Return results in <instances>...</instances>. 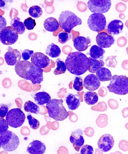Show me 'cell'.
Wrapping results in <instances>:
<instances>
[{
    "mask_svg": "<svg viewBox=\"0 0 128 154\" xmlns=\"http://www.w3.org/2000/svg\"><path fill=\"white\" fill-rule=\"evenodd\" d=\"M15 70L19 76L31 81L33 84H40L43 81V70L36 67L29 61H19L15 66Z\"/></svg>",
    "mask_w": 128,
    "mask_h": 154,
    "instance_id": "obj_1",
    "label": "cell"
},
{
    "mask_svg": "<svg viewBox=\"0 0 128 154\" xmlns=\"http://www.w3.org/2000/svg\"><path fill=\"white\" fill-rule=\"evenodd\" d=\"M65 64L69 72L76 75H83L90 66L89 58L84 54L79 51L69 54Z\"/></svg>",
    "mask_w": 128,
    "mask_h": 154,
    "instance_id": "obj_2",
    "label": "cell"
},
{
    "mask_svg": "<svg viewBox=\"0 0 128 154\" xmlns=\"http://www.w3.org/2000/svg\"><path fill=\"white\" fill-rule=\"evenodd\" d=\"M49 117L57 121H63L69 116L63 105L62 99H52L46 104Z\"/></svg>",
    "mask_w": 128,
    "mask_h": 154,
    "instance_id": "obj_3",
    "label": "cell"
},
{
    "mask_svg": "<svg viewBox=\"0 0 128 154\" xmlns=\"http://www.w3.org/2000/svg\"><path fill=\"white\" fill-rule=\"evenodd\" d=\"M60 27L66 32L70 33L71 30L76 26L82 24L81 19L71 11L62 12L59 18Z\"/></svg>",
    "mask_w": 128,
    "mask_h": 154,
    "instance_id": "obj_4",
    "label": "cell"
},
{
    "mask_svg": "<svg viewBox=\"0 0 128 154\" xmlns=\"http://www.w3.org/2000/svg\"><path fill=\"white\" fill-rule=\"evenodd\" d=\"M107 88L109 92L120 95L128 94V77L123 75H114Z\"/></svg>",
    "mask_w": 128,
    "mask_h": 154,
    "instance_id": "obj_5",
    "label": "cell"
},
{
    "mask_svg": "<svg viewBox=\"0 0 128 154\" xmlns=\"http://www.w3.org/2000/svg\"><path fill=\"white\" fill-rule=\"evenodd\" d=\"M20 140L18 136L10 131L0 133V145L7 152L14 151L18 147Z\"/></svg>",
    "mask_w": 128,
    "mask_h": 154,
    "instance_id": "obj_6",
    "label": "cell"
},
{
    "mask_svg": "<svg viewBox=\"0 0 128 154\" xmlns=\"http://www.w3.org/2000/svg\"><path fill=\"white\" fill-rule=\"evenodd\" d=\"M5 119L9 126L16 128L20 127L24 123L26 116L20 109H12L8 112L5 116Z\"/></svg>",
    "mask_w": 128,
    "mask_h": 154,
    "instance_id": "obj_7",
    "label": "cell"
},
{
    "mask_svg": "<svg viewBox=\"0 0 128 154\" xmlns=\"http://www.w3.org/2000/svg\"><path fill=\"white\" fill-rule=\"evenodd\" d=\"M106 19L104 15L93 13L89 16L87 20L89 28L95 32L103 31L106 26Z\"/></svg>",
    "mask_w": 128,
    "mask_h": 154,
    "instance_id": "obj_8",
    "label": "cell"
},
{
    "mask_svg": "<svg viewBox=\"0 0 128 154\" xmlns=\"http://www.w3.org/2000/svg\"><path fill=\"white\" fill-rule=\"evenodd\" d=\"M111 5L110 0H90L87 3L88 8L91 12L100 14L108 12Z\"/></svg>",
    "mask_w": 128,
    "mask_h": 154,
    "instance_id": "obj_9",
    "label": "cell"
},
{
    "mask_svg": "<svg viewBox=\"0 0 128 154\" xmlns=\"http://www.w3.org/2000/svg\"><path fill=\"white\" fill-rule=\"evenodd\" d=\"M18 39V33L12 26L5 27L0 33V40L5 45H13Z\"/></svg>",
    "mask_w": 128,
    "mask_h": 154,
    "instance_id": "obj_10",
    "label": "cell"
},
{
    "mask_svg": "<svg viewBox=\"0 0 128 154\" xmlns=\"http://www.w3.org/2000/svg\"><path fill=\"white\" fill-rule=\"evenodd\" d=\"M31 63L39 68H44L50 64V60L47 56L41 52H36L31 58Z\"/></svg>",
    "mask_w": 128,
    "mask_h": 154,
    "instance_id": "obj_11",
    "label": "cell"
},
{
    "mask_svg": "<svg viewBox=\"0 0 128 154\" xmlns=\"http://www.w3.org/2000/svg\"><path fill=\"white\" fill-rule=\"evenodd\" d=\"M114 139L111 135L106 134L100 137L98 142L99 149L103 152H107L111 150L114 146Z\"/></svg>",
    "mask_w": 128,
    "mask_h": 154,
    "instance_id": "obj_12",
    "label": "cell"
},
{
    "mask_svg": "<svg viewBox=\"0 0 128 154\" xmlns=\"http://www.w3.org/2000/svg\"><path fill=\"white\" fill-rule=\"evenodd\" d=\"M8 51L5 54V59L8 65H16L21 59V54L17 49L9 47Z\"/></svg>",
    "mask_w": 128,
    "mask_h": 154,
    "instance_id": "obj_13",
    "label": "cell"
},
{
    "mask_svg": "<svg viewBox=\"0 0 128 154\" xmlns=\"http://www.w3.org/2000/svg\"><path fill=\"white\" fill-rule=\"evenodd\" d=\"M83 133V131L78 129L73 132L70 137V141L72 144L74 149L78 152L85 142Z\"/></svg>",
    "mask_w": 128,
    "mask_h": 154,
    "instance_id": "obj_14",
    "label": "cell"
},
{
    "mask_svg": "<svg viewBox=\"0 0 128 154\" xmlns=\"http://www.w3.org/2000/svg\"><path fill=\"white\" fill-rule=\"evenodd\" d=\"M96 41L98 46L102 48L111 47L115 42L114 37L105 32L99 34L96 36Z\"/></svg>",
    "mask_w": 128,
    "mask_h": 154,
    "instance_id": "obj_15",
    "label": "cell"
},
{
    "mask_svg": "<svg viewBox=\"0 0 128 154\" xmlns=\"http://www.w3.org/2000/svg\"><path fill=\"white\" fill-rule=\"evenodd\" d=\"M100 86V81L94 74L88 75L84 79V86L85 89L90 91L97 90Z\"/></svg>",
    "mask_w": 128,
    "mask_h": 154,
    "instance_id": "obj_16",
    "label": "cell"
},
{
    "mask_svg": "<svg viewBox=\"0 0 128 154\" xmlns=\"http://www.w3.org/2000/svg\"><path fill=\"white\" fill-rule=\"evenodd\" d=\"M45 144L38 140H34L27 147V151L31 154H43L46 151Z\"/></svg>",
    "mask_w": 128,
    "mask_h": 154,
    "instance_id": "obj_17",
    "label": "cell"
},
{
    "mask_svg": "<svg viewBox=\"0 0 128 154\" xmlns=\"http://www.w3.org/2000/svg\"><path fill=\"white\" fill-rule=\"evenodd\" d=\"M74 46L78 51H84L90 46L91 41L89 38L78 36L75 37L73 41Z\"/></svg>",
    "mask_w": 128,
    "mask_h": 154,
    "instance_id": "obj_18",
    "label": "cell"
},
{
    "mask_svg": "<svg viewBox=\"0 0 128 154\" xmlns=\"http://www.w3.org/2000/svg\"><path fill=\"white\" fill-rule=\"evenodd\" d=\"M123 24L120 20H112L108 24L107 31L111 35H118L120 34L123 30Z\"/></svg>",
    "mask_w": 128,
    "mask_h": 154,
    "instance_id": "obj_19",
    "label": "cell"
},
{
    "mask_svg": "<svg viewBox=\"0 0 128 154\" xmlns=\"http://www.w3.org/2000/svg\"><path fill=\"white\" fill-rule=\"evenodd\" d=\"M66 101L69 109L71 110L77 109L80 105V99L78 95L69 94L66 97Z\"/></svg>",
    "mask_w": 128,
    "mask_h": 154,
    "instance_id": "obj_20",
    "label": "cell"
},
{
    "mask_svg": "<svg viewBox=\"0 0 128 154\" xmlns=\"http://www.w3.org/2000/svg\"><path fill=\"white\" fill-rule=\"evenodd\" d=\"M44 26L47 31L50 32H53L58 29L59 24L56 18L50 17L45 19L44 22Z\"/></svg>",
    "mask_w": 128,
    "mask_h": 154,
    "instance_id": "obj_21",
    "label": "cell"
},
{
    "mask_svg": "<svg viewBox=\"0 0 128 154\" xmlns=\"http://www.w3.org/2000/svg\"><path fill=\"white\" fill-rule=\"evenodd\" d=\"M34 99L37 104L40 105L47 104L51 100L50 95L45 92H40L35 93Z\"/></svg>",
    "mask_w": 128,
    "mask_h": 154,
    "instance_id": "obj_22",
    "label": "cell"
},
{
    "mask_svg": "<svg viewBox=\"0 0 128 154\" xmlns=\"http://www.w3.org/2000/svg\"><path fill=\"white\" fill-rule=\"evenodd\" d=\"M96 76L100 82H104L111 81L112 79L111 71L105 67H102L96 72Z\"/></svg>",
    "mask_w": 128,
    "mask_h": 154,
    "instance_id": "obj_23",
    "label": "cell"
},
{
    "mask_svg": "<svg viewBox=\"0 0 128 154\" xmlns=\"http://www.w3.org/2000/svg\"><path fill=\"white\" fill-rule=\"evenodd\" d=\"M89 58L90 62V66L88 70L89 72L95 73L97 72L98 70L104 66L105 63L103 60H96L91 57Z\"/></svg>",
    "mask_w": 128,
    "mask_h": 154,
    "instance_id": "obj_24",
    "label": "cell"
},
{
    "mask_svg": "<svg viewBox=\"0 0 128 154\" xmlns=\"http://www.w3.org/2000/svg\"><path fill=\"white\" fill-rule=\"evenodd\" d=\"M61 52V49L57 45L52 43L47 47L45 53L50 57L56 58L60 56Z\"/></svg>",
    "mask_w": 128,
    "mask_h": 154,
    "instance_id": "obj_25",
    "label": "cell"
},
{
    "mask_svg": "<svg viewBox=\"0 0 128 154\" xmlns=\"http://www.w3.org/2000/svg\"><path fill=\"white\" fill-rule=\"evenodd\" d=\"M84 100L88 105H93L97 103L99 97L97 93L95 92H87L84 95Z\"/></svg>",
    "mask_w": 128,
    "mask_h": 154,
    "instance_id": "obj_26",
    "label": "cell"
},
{
    "mask_svg": "<svg viewBox=\"0 0 128 154\" xmlns=\"http://www.w3.org/2000/svg\"><path fill=\"white\" fill-rule=\"evenodd\" d=\"M105 53V51L102 48L95 45L91 48L89 54L92 58L96 60L102 57Z\"/></svg>",
    "mask_w": 128,
    "mask_h": 154,
    "instance_id": "obj_27",
    "label": "cell"
},
{
    "mask_svg": "<svg viewBox=\"0 0 128 154\" xmlns=\"http://www.w3.org/2000/svg\"><path fill=\"white\" fill-rule=\"evenodd\" d=\"M11 25L19 34H23L25 31L26 28L24 23L20 21L19 18L12 19L11 22Z\"/></svg>",
    "mask_w": 128,
    "mask_h": 154,
    "instance_id": "obj_28",
    "label": "cell"
},
{
    "mask_svg": "<svg viewBox=\"0 0 128 154\" xmlns=\"http://www.w3.org/2000/svg\"><path fill=\"white\" fill-rule=\"evenodd\" d=\"M24 108L26 112H31V113L38 114L40 112L38 106L31 101L26 102L24 104Z\"/></svg>",
    "mask_w": 128,
    "mask_h": 154,
    "instance_id": "obj_29",
    "label": "cell"
},
{
    "mask_svg": "<svg viewBox=\"0 0 128 154\" xmlns=\"http://www.w3.org/2000/svg\"><path fill=\"white\" fill-rule=\"evenodd\" d=\"M57 68L53 71L55 75H59L64 74L67 69L65 63L59 59H58L56 61Z\"/></svg>",
    "mask_w": 128,
    "mask_h": 154,
    "instance_id": "obj_30",
    "label": "cell"
},
{
    "mask_svg": "<svg viewBox=\"0 0 128 154\" xmlns=\"http://www.w3.org/2000/svg\"><path fill=\"white\" fill-rule=\"evenodd\" d=\"M42 13V8L38 5H34L32 6L29 10V13L30 16L36 19L41 17Z\"/></svg>",
    "mask_w": 128,
    "mask_h": 154,
    "instance_id": "obj_31",
    "label": "cell"
},
{
    "mask_svg": "<svg viewBox=\"0 0 128 154\" xmlns=\"http://www.w3.org/2000/svg\"><path fill=\"white\" fill-rule=\"evenodd\" d=\"M27 119L28 120L29 125L30 127L34 130H37L40 127L39 121L32 116L31 114L27 116Z\"/></svg>",
    "mask_w": 128,
    "mask_h": 154,
    "instance_id": "obj_32",
    "label": "cell"
},
{
    "mask_svg": "<svg viewBox=\"0 0 128 154\" xmlns=\"http://www.w3.org/2000/svg\"><path fill=\"white\" fill-rule=\"evenodd\" d=\"M83 81L81 77H77L74 79L73 85L74 88L78 92L82 91L84 88Z\"/></svg>",
    "mask_w": 128,
    "mask_h": 154,
    "instance_id": "obj_33",
    "label": "cell"
},
{
    "mask_svg": "<svg viewBox=\"0 0 128 154\" xmlns=\"http://www.w3.org/2000/svg\"><path fill=\"white\" fill-rule=\"evenodd\" d=\"M72 38L71 34L66 32L60 33L58 35V40L59 42L62 44H64L66 42Z\"/></svg>",
    "mask_w": 128,
    "mask_h": 154,
    "instance_id": "obj_34",
    "label": "cell"
},
{
    "mask_svg": "<svg viewBox=\"0 0 128 154\" xmlns=\"http://www.w3.org/2000/svg\"><path fill=\"white\" fill-rule=\"evenodd\" d=\"M117 56H111L107 57L105 60V63L106 66L108 67L115 68L117 64V61L116 60Z\"/></svg>",
    "mask_w": 128,
    "mask_h": 154,
    "instance_id": "obj_35",
    "label": "cell"
},
{
    "mask_svg": "<svg viewBox=\"0 0 128 154\" xmlns=\"http://www.w3.org/2000/svg\"><path fill=\"white\" fill-rule=\"evenodd\" d=\"M24 23L25 26L28 30H32L36 24L35 19H33L31 17H28L25 19Z\"/></svg>",
    "mask_w": 128,
    "mask_h": 154,
    "instance_id": "obj_36",
    "label": "cell"
},
{
    "mask_svg": "<svg viewBox=\"0 0 128 154\" xmlns=\"http://www.w3.org/2000/svg\"><path fill=\"white\" fill-rule=\"evenodd\" d=\"M94 152L93 147L91 146L85 145L81 148V154H93Z\"/></svg>",
    "mask_w": 128,
    "mask_h": 154,
    "instance_id": "obj_37",
    "label": "cell"
},
{
    "mask_svg": "<svg viewBox=\"0 0 128 154\" xmlns=\"http://www.w3.org/2000/svg\"><path fill=\"white\" fill-rule=\"evenodd\" d=\"M9 129L8 125L6 119L4 118H1L0 119V133L6 131Z\"/></svg>",
    "mask_w": 128,
    "mask_h": 154,
    "instance_id": "obj_38",
    "label": "cell"
},
{
    "mask_svg": "<svg viewBox=\"0 0 128 154\" xmlns=\"http://www.w3.org/2000/svg\"><path fill=\"white\" fill-rule=\"evenodd\" d=\"M34 51L30 50L29 49H25L22 54V58L24 60L27 61L31 58V56L34 54Z\"/></svg>",
    "mask_w": 128,
    "mask_h": 154,
    "instance_id": "obj_39",
    "label": "cell"
},
{
    "mask_svg": "<svg viewBox=\"0 0 128 154\" xmlns=\"http://www.w3.org/2000/svg\"><path fill=\"white\" fill-rule=\"evenodd\" d=\"M9 108L8 106L5 104H2L0 108V117L1 118H4L6 116L8 113Z\"/></svg>",
    "mask_w": 128,
    "mask_h": 154,
    "instance_id": "obj_40",
    "label": "cell"
},
{
    "mask_svg": "<svg viewBox=\"0 0 128 154\" xmlns=\"http://www.w3.org/2000/svg\"><path fill=\"white\" fill-rule=\"evenodd\" d=\"M126 5L125 4L122 2L118 3L115 6V9L118 12H123L126 10Z\"/></svg>",
    "mask_w": 128,
    "mask_h": 154,
    "instance_id": "obj_41",
    "label": "cell"
},
{
    "mask_svg": "<svg viewBox=\"0 0 128 154\" xmlns=\"http://www.w3.org/2000/svg\"><path fill=\"white\" fill-rule=\"evenodd\" d=\"M127 42V39L126 38L124 37H121L117 40V44L120 47H123L126 46Z\"/></svg>",
    "mask_w": 128,
    "mask_h": 154,
    "instance_id": "obj_42",
    "label": "cell"
},
{
    "mask_svg": "<svg viewBox=\"0 0 128 154\" xmlns=\"http://www.w3.org/2000/svg\"><path fill=\"white\" fill-rule=\"evenodd\" d=\"M122 66L124 69L128 70V60H124L122 63Z\"/></svg>",
    "mask_w": 128,
    "mask_h": 154,
    "instance_id": "obj_43",
    "label": "cell"
},
{
    "mask_svg": "<svg viewBox=\"0 0 128 154\" xmlns=\"http://www.w3.org/2000/svg\"><path fill=\"white\" fill-rule=\"evenodd\" d=\"M119 17L122 19H124L125 18V15L123 13L120 14L119 15Z\"/></svg>",
    "mask_w": 128,
    "mask_h": 154,
    "instance_id": "obj_44",
    "label": "cell"
},
{
    "mask_svg": "<svg viewBox=\"0 0 128 154\" xmlns=\"http://www.w3.org/2000/svg\"><path fill=\"white\" fill-rule=\"evenodd\" d=\"M126 27H127L128 29V20H126Z\"/></svg>",
    "mask_w": 128,
    "mask_h": 154,
    "instance_id": "obj_45",
    "label": "cell"
},
{
    "mask_svg": "<svg viewBox=\"0 0 128 154\" xmlns=\"http://www.w3.org/2000/svg\"><path fill=\"white\" fill-rule=\"evenodd\" d=\"M126 53H127V54H128V47L126 48Z\"/></svg>",
    "mask_w": 128,
    "mask_h": 154,
    "instance_id": "obj_46",
    "label": "cell"
}]
</instances>
